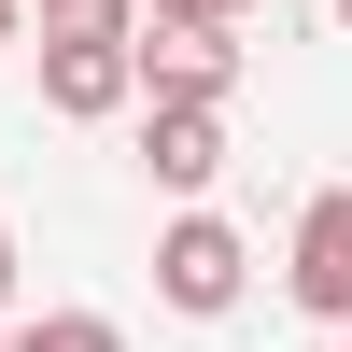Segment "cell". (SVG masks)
Returning <instances> with one entry per match:
<instances>
[{
  "instance_id": "6da1fadb",
  "label": "cell",
  "mask_w": 352,
  "mask_h": 352,
  "mask_svg": "<svg viewBox=\"0 0 352 352\" xmlns=\"http://www.w3.org/2000/svg\"><path fill=\"white\" fill-rule=\"evenodd\" d=\"M240 282H254V240L197 197V212H169L155 226V296L184 310V324H212V310H240Z\"/></svg>"
},
{
  "instance_id": "7a4b0ae2",
  "label": "cell",
  "mask_w": 352,
  "mask_h": 352,
  "mask_svg": "<svg viewBox=\"0 0 352 352\" xmlns=\"http://www.w3.org/2000/svg\"><path fill=\"white\" fill-rule=\"evenodd\" d=\"M127 85H141V99L226 113V99H240V28H127Z\"/></svg>"
},
{
  "instance_id": "3957f363",
  "label": "cell",
  "mask_w": 352,
  "mask_h": 352,
  "mask_svg": "<svg viewBox=\"0 0 352 352\" xmlns=\"http://www.w3.org/2000/svg\"><path fill=\"white\" fill-rule=\"evenodd\" d=\"M282 296L310 310V324H352V184H324L296 212V240H282Z\"/></svg>"
},
{
  "instance_id": "277c9868",
  "label": "cell",
  "mask_w": 352,
  "mask_h": 352,
  "mask_svg": "<svg viewBox=\"0 0 352 352\" xmlns=\"http://www.w3.org/2000/svg\"><path fill=\"white\" fill-rule=\"evenodd\" d=\"M141 169H155V184L197 212V197L226 184V113H197V99H155V113H141Z\"/></svg>"
},
{
  "instance_id": "5b68a950",
  "label": "cell",
  "mask_w": 352,
  "mask_h": 352,
  "mask_svg": "<svg viewBox=\"0 0 352 352\" xmlns=\"http://www.w3.org/2000/svg\"><path fill=\"white\" fill-rule=\"evenodd\" d=\"M127 43H43V113L56 127H99V113H127Z\"/></svg>"
},
{
  "instance_id": "8992f818",
  "label": "cell",
  "mask_w": 352,
  "mask_h": 352,
  "mask_svg": "<svg viewBox=\"0 0 352 352\" xmlns=\"http://www.w3.org/2000/svg\"><path fill=\"white\" fill-rule=\"evenodd\" d=\"M0 352H127V324L113 310H43V324H14Z\"/></svg>"
},
{
  "instance_id": "52a82bcc",
  "label": "cell",
  "mask_w": 352,
  "mask_h": 352,
  "mask_svg": "<svg viewBox=\"0 0 352 352\" xmlns=\"http://www.w3.org/2000/svg\"><path fill=\"white\" fill-rule=\"evenodd\" d=\"M141 0H43V43H127Z\"/></svg>"
},
{
  "instance_id": "ba28073f",
  "label": "cell",
  "mask_w": 352,
  "mask_h": 352,
  "mask_svg": "<svg viewBox=\"0 0 352 352\" xmlns=\"http://www.w3.org/2000/svg\"><path fill=\"white\" fill-rule=\"evenodd\" d=\"M254 0H141V28H240Z\"/></svg>"
},
{
  "instance_id": "9c48e42d",
  "label": "cell",
  "mask_w": 352,
  "mask_h": 352,
  "mask_svg": "<svg viewBox=\"0 0 352 352\" xmlns=\"http://www.w3.org/2000/svg\"><path fill=\"white\" fill-rule=\"evenodd\" d=\"M0 296H14V226H0Z\"/></svg>"
},
{
  "instance_id": "30bf717a",
  "label": "cell",
  "mask_w": 352,
  "mask_h": 352,
  "mask_svg": "<svg viewBox=\"0 0 352 352\" xmlns=\"http://www.w3.org/2000/svg\"><path fill=\"white\" fill-rule=\"evenodd\" d=\"M14 28H28V0H0V43H14Z\"/></svg>"
},
{
  "instance_id": "8fae6325",
  "label": "cell",
  "mask_w": 352,
  "mask_h": 352,
  "mask_svg": "<svg viewBox=\"0 0 352 352\" xmlns=\"http://www.w3.org/2000/svg\"><path fill=\"white\" fill-rule=\"evenodd\" d=\"M338 28H352V0H338Z\"/></svg>"
}]
</instances>
